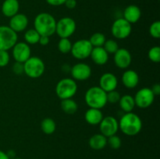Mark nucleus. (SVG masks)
Wrapping results in <instances>:
<instances>
[{
	"mask_svg": "<svg viewBox=\"0 0 160 159\" xmlns=\"http://www.w3.org/2000/svg\"><path fill=\"white\" fill-rule=\"evenodd\" d=\"M142 129V121L134 112L125 113L119 121V129L123 134L130 137L138 135Z\"/></svg>",
	"mask_w": 160,
	"mask_h": 159,
	"instance_id": "obj_1",
	"label": "nucleus"
},
{
	"mask_svg": "<svg viewBox=\"0 0 160 159\" xmlns=\"http://www.w3.org/2000/svg\"><path fill=\"white\" fill-rule=\"evenodd\" d=\"M56 20L52 14L41 12L38 14L34 20V29L41 36L51 37L56 34Z\"/></svg>",
	"mask_w": 160,
	"mask_h": 159,
	"instance_id": "obj_2",
	"label": "nucleus"
},
{
	"mask_svg": "<svg viewBox=\"0 0 160 159\" xmlns=\"http://www.w3.org/2000/svg\"><path fill=\"white\" fill-rule=\"evenodd\" d=\"M84 100L88 106L92 108L102 109L108 103L106 92L98 86L90 87L85 92Z\"/></svg>",
	"mask_w": 160,
	"mask_h": 159,
	"instance_id": "obj_3",
	"label": "nucleus"
},
{
	"mask_svg": "<svg viewBox=\"0 0 160 159\" xmlns=\"http://www.w3.org/2000/svg\"><path fill=\"white\" fill-rule=\"evenodd\" d=\"M45 70V65L43 60L37 56H31L23 62V73L32 79H37L42 76Z\"/></svg>",
	"mask_w": 160,
	"mask_h": 159,
	"instance_id": "obj_4",
	"label": "nucleus"
},
{
	"mask_svg": "<svg viewBox=\"0 0 160 159\" xmlns=\"http://www.w3.org/2000/svg\"><path fill=\"white\" fill-rule=\"evenodd\" d=\"M78 91V84L72 78H63L57 83L56 93L60 100L72 98Z\"/></svg>",
	"mask_w": 160,
	"mask_h": 159,
	"instance_id": "obj_5",
	"label": "nucleus"
},
{
	"mask_svg": "<svg viewBox=\"0 0 160 159\" xmlns=\"http://www.w3.org/2000/svg\"><path fill=\"white\" fill-rule=\"evenodd\" d=\"M76 29V22L71 17H62L56 21V34L60 38H70L74 34Z\"/></svg>",
	"mask_w": 160,
	"mask_h": 159,
	"instance_id": "obj_6",
	"label": "nucleus"
},
{
	"mask_svg": "<svg viewBox=\"0 0 160 159\" xmlns=\"http://www.w3.org/2000/svg\"><path fill=\"white\" fill-rule=\"evenodd\" d=\"M18 40L17 33L9 26H0V50L9 51Z\"/></svg>",
	"mask_w": 160,
	"mask_h": 159,
	"instance_id": "obj_7",
	"label": "nucleus"
},
{
	"mask_svg": "<svg viewBox=\"0 0 160 159\" xmlns=\"http://www.w3.org/2000/svg\"><path fill=\"white\" fill-rule=\"evenodd\" d=\"M93 47L88 39H81L72 45V55L78 60H84L90 57Z\"/></svg>",
	"mask_w": 160,
	"mask_h": 159,
	"instance_id": "obj_8",
	"label": "nucleus"
},
{
	"mask_svg": "<svg viewBox=\"0 0 160 159\" xmlns=\"http://www.w3.org/2000/svg\"><path fill=\"white\" fill-rule=\"evenodd\" d=\"M132 26L125 19L118 18L113 22L111 27V33L115 38L119 40L126 39L131 35Z\"/></svg>",
	"mask_w": 160,
	"mask_h": 159,
	"instance_id": "obj_9",
	"label": "nucleus"
},
{
	"mask_svg": "<svg viewBox=\"0 0 160 159\" xmlns=\"http://www.w3.org/2000/svg\"><path fill=\"white\" fill-rule=\"evenodd\" d=\"M135 106H138L140 108H147L150 107L154 102L155 95L152 91L151 88L143 87L138 90L134 97Z\"/></svg>",
	"mask_w": 160,
	"mask_h": 159,
	"instance_id": "obj_10",
	"label": "nucleus"
},
{
	"mask_svg": "<svg viewBox=\"0 0 160 159\" xmlns=\"http://www.w3.org/2000/svg\"><path fill=\"white\" fill-rule=\"evenodd\" d=\"M99 129L101 133L108 138L117 134L119 130V122L115 117L106 116L103 117L101 123H99Z\"/></svg>",
	"mask_w": 160,
	"mask_h": 159,
	"instance_id": "obj_11",
	"label": "nucleus"
},
{
	"mask_svg": "<svg viewBox=\"0 0 160 159\" xmlns=\"http://www.w3.org/2000/svg\"><path fill=\"white\" fill-rule=\"evenodd\" d=\"M12 49V57L14 60L17 62L23 63L31 56V50L30 45L26 42H17Z\"/></svg>",
	"mask_w": 160,
	"mask_h": 159,
	"instance_id": "obj_12",
	"label": "nucleus"
},
{
	"mask_svg": "<svg viewBox=\"0 0 160 159\" xmlns=\"http://www.w3.org/2000/svg\"><path fill=\"white\" fill-rule=\"evenodd\" d=\"M70 73L75 81H84L92 76V68L87 63L78 62L71 67Z\"/></svg>",
	"mask_w": 160,
	"mask_h": 159,
	"instance_id": "obj_13",
	"label": "nucleus"
},
{
	"mask_svg": "<svg viewBox=\"0 0 160 159\" xmlns=\"http://www.w3.org/2000/svg\"><path fill=\"white\" fill-rule=\"evenodd\" d=\"M113 61L117 67L121 70L128 69L132 62L131 52L124 48H119L113 54Z\"/></svg>",
	"mask_w": 160,
	"mask_h": 159,
	"instance_id": "obj_14",
	"label": "nucleus"
},
{
	"mask_svg": "<svg viewBox=\"0 0 160 159\" xmlns=\"http://www.w3.org/2000/svg\"><path fill=\"white\" fill-rule=\"evenodd\" d=\"M118 86V79L112 73H105L99 79V87L106 93L117 89Z\"/></svg>",
	"mask_w": 160,
	"mask_h": 159,
	"instance_id": "obj_15",
	"label": "nucleus"
},
{
	"mask_svg": "<svg viewBox=\"0 0 160 159\" xmlns=\"http://www.w3.org/2000/svg\"><path fill=\"white\" fill-rule=\"evenodd\" d=\"M28 23L29 21H28V17L24 14L18 12L13 17H11L9 26L16 33H20L27 29Z\"/></svg>",
	"mask_w": 160,
	"mask_h": 159,
	"instance_id": "obj_16",
	"label": "nucleus"
},
{
	"mask_svg": "<svg viewBox=\"0 0 160 159\" xmlns=\"http://www.w3.org/2000/svg\"><path fill=\"white\" fill-rule=\"evenodd\" d=\"M142 17L141 9L136 5H130L125 8L123 11V19L129 22L131 24L136 23Z\"/></svg>",
	"mask_w": 160,
	"mask_h": 159,
	"instance_id": "obj_17",
	"label": "nucleus"
},
{
	"mask_svg": "<svg viewBox=\"0 0 160 159\" xmlns=\"http://www.w3.org/2000/svg\"><path fill=\"white\" fill-rule=\"evenodd\" d=\"M122 83L123 86L128 89H133L138 86L139 83V76L136 71L128 70L122 75Z\"/></svg>",
	"mask_w": 160,
	"mask_h": 159,
	"instance_id": "obj_18",
	"label": "nucleus"
},
{
	"mask_svg": "<svg viewBox=\"0 0 160 159\" xmlns=\"http://www.w3.org/2000/svg\"><path fill=\"white\" fill-rule=\"evenodd\" d=\"M20 9V3L18 0H5L2 4L1 10L3 15L11 18L18 13Z\"/></svg>",
	"mask_w": 160,
	"mask_h": 159,
	"instance_id": "obj_19",
	"label": "nucleus"
},
{
	"mask_svg": "<svg viewBox=\"0 0 160 159\" xmlns=\"http://www.w3.org/2000/svg\"><path fill=\"white\" fill-rule=\"evenodd\" d=\"M90 57L94 63L98 65H103L109 61V54L103 47H95L92 49Z\"/></svg>",
	"mask_w": 160,
	"mask_h": 159,
	"instance_id": "obj_20",
	"label": "nucleus"
},
{
	"mask_svg": "<svg viewBox=\"0 0 160 159\" xmlns=\"http://www.w3.org/2000/svg\"><path fill=\"white\" fill-rule=\"evenodd\" d=\"M103 114L102 112L101 109L98 108H89L85 112L84 118L85 121L92 126H97L99 125L102 119L103 118Z\"/></svg>",
	"mask_w": 160,
	"mask_h": 159,
	"instance_id": "obj_21",
	"label": "nucleus"
},
{
	"mask_svg": "<svg viewBox=\"0 0 160 159\" xmlns=\"http://www.w3.org/2000/svg\"><path fill=\"white\" fill-rule=\"evenodd\" d=\"M88 144L92 149L100 151L104 149L107 145V138L102 133L94 134L89 139Z\"/></svg>",
	"mask_w": 160,
	"mask_h": 159,
	"instance_id": "obj_22",
	"label": "nucleus"
},
{
	"mask_svg": "<svg viewBox=\"0 0 160 159\" xmlns=\"http://www.w3.org/2000/svg\"><path fill=\"white\" fill-rule=\"evenodd\" d=\"M118 103L121 110H123L125 113L131 112L135 107L134 97L129 94H125L120 97V99Z\"/></svg>",
	"mask_w": 160,
	"mask_h": 159,
	"instance_id": "obj_23",
	"label": "nucleus"
},
{
	"mask_svg": "<svg viewBox=\"0 0 160 159\" xmlns=\"http://www.w3.org/2000/svg\"><path fill=\"white\" fill-rule=\"evenodd\" d=\"M60 106L62 110L68 115H73V114L76 113L78 109V104L72 98L61 100Z\"/></svg>",
	"mask_w": 160,
	"mask_h": 159,
	"instance_id": "obj_24",
	"label": "nucleus"
},
{
	"mask_svg": "<svg viewBox=\"0 0 160 159\" xmlns=\"http://www.w3.org/2000/svg\"><path fill=\"white\" fill-rule=\"evenodd\" d=\"M41 129L42 132L47 135L52 134L56 129V122L51 118H44L41 123Z\"/></svg>",
	"mask_w": 160,
	"mask_h": 159,
	"instance_id": "obj_25",
	"label": "nucleus"
},
{
	"mask_svg": "<svg viewBox=\"0 0 160 159\" xmlns=\"http://www.w3.org/2000/svg\"><path fill=\"white\" fill-rule=\"evenodd\" d=\"M40 34L34 28L28 29L24 33V41L28 45H36L38 44Z\"/></svg>",
	"mask_w": 160,
	"mask_h": 159,
	"instance_id": "obj_26",
	"label": "nucleus"
},
{
	"mask_svg": "<svg viewBox=\"0 0 160 159\" xmlns=\"http://www.w3.org/2000/svg\"><path fill=\"white\" fill-rule=\"evenodd\" d=\"M88 41H90L92 47L95 48V47H102L104 45L105 42H106V38L104 34L100 32H96L91 36Z\"/></svg>",
	"mask_w": 160,
	"mask_h": 159,
	"instance_id": "obj_27",
	"label": "nucleus"
},
{
	"mask_svg": "<svg viewBox=\"0 0 160 159\" xmlns=\"http://www.w3.org/2000/svg\"><path fill=\"white\" fill-rule=\"evenodd\" d=\"M72 45L73 44L69 38H60L58 42V50L62 54H67L71 51Z\"/></svg>",
	"mask_w": 160,
	"mask_h": 159,
	"instance_id": "obj_28",
	"label": "nucleus"
},
{
	"mask_svg": "<svg viewBox=\"0 0 160 159\" xmlns=\"http://www.w3.org/2000/svg\"><path fill=\"white\" fill-rule=\"evenodd\" d=\"M102 47L108 54H114L119 49L118 44L113 39H108V40H106Z\"/></svg>",
	"mask_w": 160,
	"mask_h": 159,
	"instance_id": "obj_29",
	"label": "nucleus"
},
{
	"mask_svg": "<svg viewBox=\"0 0 160 159\" xmlns=\"http://www.w3.org/2000/svg\"><path fill=\"white\" fill-rule=\"evenodd\" d=\"M148 59L154 63H159L160 62V47L153 46L148 51Z\"/></svg>",
	"mask_w": 160,
	"mask_h": 159,
	"instance_id": "obj_30",
	"label": "nucleus"
},
{
	"mask_svg": "<svg viewBox=\"0 0 160 159\" xmlns=\"http://www.w3.org/2000/svg\"><path fill=\"white\" fill-rule=\"evenodd\" d=\"M107 144L113 150H118L122 145V140L120 137L116 135L111 136L107 138Z\"/></svg>",
	"mask_w": 160,
	"mask_h": 159,
	"instance_id": "obj_31",
	"label": "nucleus"
},
{
	"mask_svg": "<svg viewBox=\"0 0 160 159\" xmlns=\"http://www.w3.org/2000/svg\"><path fill=\"white\" fill-rule=\"evenodd\" d=\"M149 34L153 38H160V22L159 20L153 22V23L150 25Z\"/></svg>",
	"mask_w": 160,
	"mask_h": 159,
	"instance_id": "obj_32",
	"label": "nucleus"
},
{
	"mask_svg": "<svg viewBox=\"0 0 160 159\" xmlns=\"http://www.w3.org/2000/svg\"><path fill=\"white\" fill-rule=\"evenodd\" d=\"M120 94L116 90H112L106 93V98H107V102L110 103V104H116L118 103L120 99Z\"/></svg>",
	"mask_w": 160,
	"mask_h": 159,
	"instance_id": "obj_33",
	"label": "nucleus"
},
{
	"mask_svg": "<svg viewBox=\"0 0 160 159\" xmlns=\"http://www.w3.org/2000/svg\"><path fill=\"white\" fill-rule=\"evenodd\" d=\"M9 61H10V56L8 51L0 50V67L6 66L9 64Z\"/></svg>",
	"mask_w": 160,
	"mask_h": 159,
	"instance_id": "obj_34",
	"label": "nucleus"
},
{
	"mask_svg": "<svg viewBox=\"0 0 160 159\" xmlns=\"http://www.w3.org/2000/svg\"><path fill=\"white\" fill-rule=\"evenodd\" d=\"M12 71L15 74L21 75L23 73V63L16 62L12 65Z\"/></svg>",
	"mask_w": 160,
	"mask_h": 159,
	"instance_id": "obj_35",
	"label": "nucleus"
},
{
	"mask_svg": "<svg viewBox=\"0 0 160 159\" xmlns=\"http://www.w3.org/2000/svg\"><path fill=\"white\" fill-rule=\"evenodd\" d=\"M48 5L52 6H59L64 5L67 0H45Z\"/></svg>",
	"mask_w": 160,
	"mask_h": 159,
	"instance_id": "obj_36",
	"label": "nucleus"
},
{
	"mask_svg": "<svg viewBox=\"0 0 160 159\" xmlns=\"http://www.w3.org/2000/svg\"><path fill=\"white\" fill-rule=\"evenodd\" d=\"M64 5L69 9H73L77 6V1L76 0H67Z\"/></svg>",
	"mask_w": 160,
	"mask_h": 159,
	"instance_id": "obj_37",
	"label": "nucleus"
},
{
	"mask_svg": "<svg viewBox=\"0 0 160 159\" xmlns=\"http://www.w3.org/2000/svg\"><path fill=\"white\" fill-rule=\"evenodd\" d=\"M48 43H49V37H47V36H40L38 44H40L42 46H45Z\"/></svg>",
	"mask_w": 160,
	"mask_h": 159,
	"instance_id": "obj_38",
	"label": "nucleus"
},
{
	"mask_svg": "<svg viewBox=\"0 0 160 159\" xmlns=\"http://www.w3.org/2000/svg\"><path fill=\"white\" fill-rule=\"evenodd\" d=\"M152 91V93L154 94L155 96H156V95H159L160 94V85L159 84H153L152 87L151 88Z\"/></svg>",
	"mask_w": 160,
	"mask_h": 159,
	"instance_id": "obj_39",
	"label": "nucleus"
},
{
	"mask_svg": "<svg viewBox=\"0 0 160 159\" xmlns=\"http://www.w3.org/2000/svg\"><path fill=\"white\" fill-rule=\"evenodd\" d=\"M0 159H9V157H8L7 154L6 152L0 150Z\"/></svg>",
	"mask_w": 160,
	"mask_h": 159,
	"instance_id": "obj_40",
	"label": "nucleus"
},
{
	"mask_svg": "<svg viewBox=\"0 0 160 159\" xmlns=\"http://www.w3.org/2000/svg\"><path fill=\"white\" fill-rule=\"evenodd\" d=\"M12 159H22V158H20V157H14V158Z\"/></svg>",
	"mask_w": 160,
	"mask_h": 159,
	"instance_id": "obj_41",
	"label": "nucleus"
}]
</instances>
